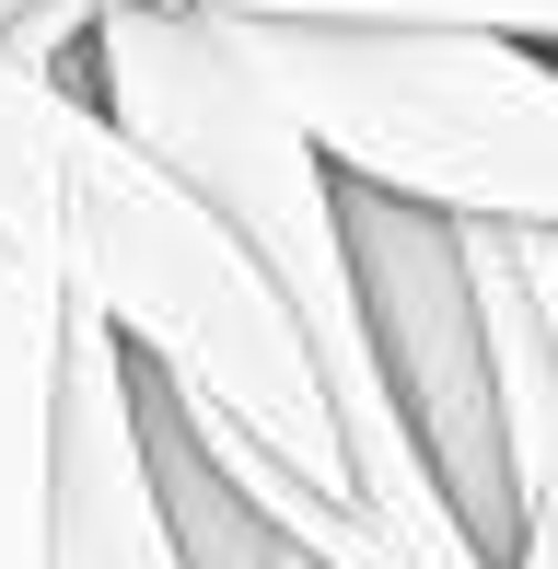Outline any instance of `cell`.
Returning a JSON list of instances; mask_svg holds the SVG:
<instances>
[{
  "mask_svg": "<svg viewBox=\"0 0 558 569\" xmlns=\"http://www.w3.org/2000/svg\"><path fill=\"white\" fill-rule=\"evenodd\" d=\"M59 279H70L82 315L117 326V349L187 419H221L257 453L349 488L338 419L315 396V360H302L291 315H279L268 268L245 256V232L187 174L151 163L129 128L93 106L82 70L59 93Z\"/></svg>",
  "mask_w": 558,
  "mask_h": 569,
  "instance_id": "obj_1",
  "label": "cell"
},
{
  "mask_svg": "<svg viewBox=\"0 0 558 569\" xmlns=\"http://www.w3.org/2000/svg\"><path fill=\"white\" fill-rule=\"evenodd\" d=\"M245 82L338 174L442 221L558 232V47L477 23H279L210 12Z\"/></svg>",
  "mask_w": 558,
  "mask_h": 569,
  "instance_id": "obj_2",
  "label": "cell"
},
{
  "mask_svg": "<svg viewBox=\"0 0 558 569\" xmlns=\"http://www.w3.org/2000/svg\"><path fill=\"white\" fill-rule=\"evenodd\" d=\"M93 0H23L0 23V569H47L59 500V93Z\"/></svg>",
  "mask_w": 558,
  "mask_h": 569,
  "instance_id": "obj_3",
  "label": "cell"
},
{
  "mask_svg": "<svg viewBox=\"0 0 558 569\" xmlns=\"http://www.w3.org/2000/svg\"><path fill=\"white\" fill-rule=\"evenodd\" d=\"M338 221H349V279H361V326L372 360L396 383V419L430 465L466 535L512 547V488H500V419H489V338H477V291H466V244H454L442 210L419 198H385L361 174H338Z\"/></svg>",
  "mask_w": 558,
  "mask_h": 569,
  "instance_id": "obj_4",
  "label": "cell"
},
{
  "mask_svg": "<svg viewBox=\"0 0 558 569\" xmlns=\"http://www.w3.org/2000/svg\"><path fill=\"white\" fill-rule=\"evenodd\" d=\"M47 569H187L175 535H163V500H151L140 360L82 302L59 326V500H47Z\"/></svg>",
  "mask_w": 558,
  "mask_h": 569,
  "instance_id": "obj_5",
  "label": "cell"
},
{
  "mask_svg": "<svg viewBox=\"0 0 558 569\" xmlns=\"http://www.w3.org/2000/svg\"><path fill=\"white\" fill-rule=\"evenodd\" d=\"M187 12H279V23H477L558 47V0H187Z\"/></svg>",
  "mask_w": 558,
  "mask_h": 569,
  "instance_id": "obj_6",
  "label": "cell"
},
{
  "mask_svg": "<svg viewBox=\"0 0 558 569\" xmlns=\"http://www.w3.org/2000/svg\"><path fill=\"white\" fill-rule=\"evenodd\" d=\"M524 268H536V302H547V349H558V232H524Z\"/></svg>",
  "mask_w": 558,
  "mask_h": 569,
  "instance_id": "obj_7",
  "label": "cell"
},
{
  "mask_svg": "<svg viewBox=\"0 0 558 569\" xmlns=\"http://www.w3.org/2000/svg\"><path fill=\"white\" fill-rule=\"evenodd\" d=\"M268 569H326V558H302V547H268Z\"/></svg>",
  "mask_w": 558,
  "mask_h": 569,
  "instance_id": "obj_8",
  "label": "cell"
},
{
  "mask_svg": "<svg viewBox=\"0 0 558 569\" xmlns=\"http://www.w3.org/2000/svg\"><path fill=\"white\" fill-rule=\"evenodd\" d=\"M12 12H23V0H0V23H12Z\"/></svg>",
  "mask_w": 558,
  "mask_h": 569,
  "instance_id": "obj_9",
  "label": "cell"
}]
</instances>
